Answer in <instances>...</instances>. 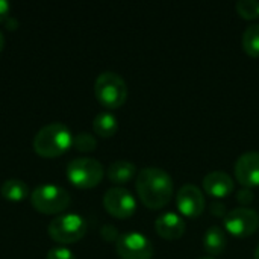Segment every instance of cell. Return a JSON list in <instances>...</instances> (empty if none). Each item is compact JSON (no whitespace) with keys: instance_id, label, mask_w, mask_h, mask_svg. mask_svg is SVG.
Returning a JSON list of instances; mask_svg holds the SVG:
<instances>
[{"instance_id":"1","label":"cell","mask_w":259,"mask_h":259,"mask_svg":"<svg viewBox=\"0 0 259 259\" xmlns=\"http://www.w3.org/2000/svg\"><path fill=\"white\" fill-rule=\"evenodd\" d=\"M135 188L140 200L149 209H161L167 206L173 197V179L165 170L158 167L140 170Z\"/></svg>"},{"instance_id":"2","label":"cell","mask_w":259,"mask_h":259,"mask_svg":"<svg viewBox=\"0 0 259 259\" xmlns=\"http://www.w3.org/2000/svg\"><path fill=\"white\" fill-rule=\"evenodd\" d=\"M71 131L59 121L42 126L33 137V150L41 158H58L73 146Z\"/></svg>"},{"instance_id":"3","label":"cell","mask_w":259,"mask_h":259,"mask_svg":"<svg viewBox=\"0 0 259 259\" xmlns=\"http://www.w3.org/2000/svg\"><path fill=\"white\" fill-rule=\"evenodd\" d=\"M94 94L102 106L117 109L124 105L127 99V85L118 73L103 71L94 82Z\"/></svg>"},{"instance_id":"4","label":"cell","mask_w":259,"mask_h":259,"mask_svg":"<svg viewBox=\"0 0 259 259\" xmlns=\"http://www.w3.org/2000/svg\"><path fill=\"white\" fill-rule=\"evenodd\" d=\"M70 193L58 185L44 184L30 193V205L41 214H59L70 205Z\"/></svg>"},{"instance_id":"5","label":"cell","mask_w":259,"mask_h":259,"mask_svg":"<svg viewBox=\"0 0 259 259\" xmlns=\"http://www.w3.org/2000/svg\"><path fill=\"white\" fill-rule=\"evenodd\" d=\"M105 176L103 165L94 158H74L67 165V178L77 188H94Z\"/></svg>"},{"instance_id":"6","label":"cell","mask_w":259,"mask_h":259,"mask_svg":"<svg viewBox=\"0 0 259 259\" xmlns=\"http://www.w3.org/2000/svg\"><path fill=\"white\" fill-rule=\"evenodd\" d=\"M47 232L58 244H73L85 237L87 222L79 214H62L49 223Z\"/></svg>"},{"instance_id":"7","label":"cell","mask_w":259,"mask_h":259,"mask_svg":"<svg viewBox=\"0 0 259 259\" xmlns=\"http://www.w3.org/2000/svg\"><path fill=\"white\" fill-rule=\"evenodd\" d=\"M225 231L237 238H247L259 229V214L250 208H235L223 219Z\"/></svg>"},{"instance_id":"8","label":"cell","mask_w":259,"mask_h":259,"mask_svg":"<svg viewBox=\"0 0 259 259\" xmlns=\"http://www.w3.org/2000/svg\"><path fill=\"white\" fill-rule=\"evenodd\" d=\"M115 250L120 259H152L153 244L140 232L121 234L115 243Z\"/></svg>"},{"instance_id":"9","label":"cell","mask_w":259,"mask_h":259,"mask_svg":"<svg viewBox=\"0 0 259 259\" xmlns=\"http://www.w3.org/2000/svg\"><path fill=\"white\" fill-rule=\"evenodd\" d=\"M103 206L112 217L124 220L135 214L137 200L129 190H126L123 187H114L105 193Z\"/></svg>"},{"instance_id":"10","label":"cell","mask_w":259,"mask_h":259,"mask_svg":"<svg viewBox=\"0 0 259 259\" xmlns=\"http://www.w3.org/2000/svg\"><path fill=\"white\" fill-rule=\"evenodd\" d=\"M178 211L187 219H197L203 214L206 200L199 187L193 184H185L179 188L176 194Z\"/></svg>"},{"instance_id":"11","label":"cell","mask_w":259,"mask_h":259,"mask_svg":"<svg viewBox=\"0 0 259 259\" xmlns=\"http://www.w3.org/2000/svg\"><path fill=\"white\" fill-rule=\"evenodd\" d=\"M235 179L244 188L259 187V152L243 153L234 165Z\"/></svg>"},{"instance_id":"12","label":"cell","mask_w":259,"mask_h":259,"mask_svg":"<svg viewBox=\"0 0 259 259\" xmlns=\"http://www.w3.org/2000/svg\"><path fill=\"white\" fill-rule=\"evenodd\" d=\"M155 229L156 234L167 240V241H175L182 238V235L185 234V220L176 214V212H165L162 215H159L155 222Z\"/></svg>"},{"instance_id":"13","label":"cell","mask_w":259,"mask_h":259,"mask_svg":"<svg viewBox=\"0 0 259 259\" xmlns=\"http://www.w3.org/2000/svg\"><path fill=\"white\" fill-rule=\"evenodd\" d=\"M202 185H203V190L206 191V194H209L211 197H215V199H225V197L231 196L235 188L234 179L228 173L220 171V170L208 173L203 178Z\"/></svg>"},{"instance_id":"14","label":"cell","mask_w":259,"mask_h":259,"mask_svg":"<svg viewBox=\"0 0 259 259\" xmlns=\"http://www.w3.org/2000/svg\"><path fill=\"white\" fill-rule=\"evenodd\" d=\"M137 175V167L131 161L118 159L112 162L108 168V179L115 185H124L132 181Z\"/></svg>"},{"instance_id":"15","label":"cell","mask_w":259,"mask_h":259,"mask_svg":"<svg viewBox=\"0 0 259 259\" xmlns=\"http://www.w3.org/2000/svg\"><path fill=\"white\" fill-rule=\"evenodd\" d=\"M226 234L220 226H211L203 237V247L208 255H220L226 249Z\"/></svg>"},{"instance_id":"16","label":"cell","mask_w":259,"mask_h":259,"mask_svg":"<svg viewBox=\"0 0 259 259\" xmlns=\"http://www.w3.org/2000/svg\"><path fill=\"white\" fill-rule=\"evenodd\" d=\"M118 129V121L117 117L111 112H100L96 115L93 121V131L96 135L102 138H109L114 137Z\"/></svg>"},{"instance_id":"17","label":"cell","mask_w":259,"mask_h":259,"mask_svg":"<svg viewBox=\"0 0 259 259\" xmlns=\"http://www.w3.org/2000/svg\"><path fill=\"white\" fill-rule=\"evenodd\" d=\"M0 194L6 200H11V202H21L27 196H30L29 187L20 179H8V181H5L2 184V187H0Z\"/></svg>"},{"instance_id":"18","label":"cell","mask_w":259,"mask_h":259,"mask_svg":"<svg viewBox=\"0 0 259 259\" xmlns=\"http://www.w3.org/2000/svg\"><path fill=\"white\" fill-rule=\"evenodd\" d=\"M243 50L252 56L259 58V24H250L243 33Z\"/></svg>"},{"instance_id":"19","label":"cell","mask_w":259,"mask_h":259,"mask_svg":"<svg viewBox=\"0 0 259 259\" xmlns=\"http://www.w3.org/2000/svg\"><path fill=\"white\" fill-rule=\"evenodd\" d=\"M235 11L240 17L246 20H255L259 17V2L256 0H238L235 3Z\"/></svg>"},{"instance_id":"20","label":"cell","mask_w":259,"mask_h":259,"mask_svg":"<svg viewBox=\"0 0 259 259\" xmlns=\"http://www.w3.org/2000/svg\"><path fill=\"white\" fill-rule=\"evenodd\" d=\"M73 146H74L76 150L88 153V152L96 150L97 141H96V137L93 134H90V132H80V134H77L73 138Z\"/></svg>"},{"instance_id":"21","label":"cell","mask_w":259,"mask_h":259,"mask_svg":"<svg viewBox=\"0 0 259 259\" xmlns=\"http://www.w3.org/2000/svg\"><path fill=\"white\" fill-rule=\"evenodd\" d=\"M46 259H76V256L70 249L64 247V246H56L47 252V258Z\"/></svg>"},{"instance_id":"22","label":"cell","mask_w":259,"mask_h":259,"mask_svg":"<svg viewBox=\"0 0 259 259\" xmlns=\"http://www.w3.org/2000/svg\"><path fill=\"white\" fill-rule=\"evenodd\" d=\"M100 235H102V238H103L105 241H108V243H117V240L120 238V234H118L117 228L112 226V225H105V226H102Z\"/></svg>"},{"instance_id":"23","label":"cell","mask_w":259,"mask_h":259,"mask_svg":"<svg viewBox=\"0 0 259 259\" xmlns=\"http://www.w3.org/2000/svg\"><path fill=\"white\" fill-rule=\"evenodd\" d=\"M253 199H255V196H253V191L250 188H243L237 193V202L243 208H247L253 202Z\"/></svg>"},{"instance_id":"24","label":"cell","mask_w":259,"mask_h":259,"mask_svg":"<svg viewBox=\"0 0 259 259\" xmlns=\"http://www.w3.org/2000/svg\"><path fill=\"white\" fill-rule=\"evenodd\" d=\"M211 214L214 217H219V219H225L226 217V205L225 203H220V202H214L211 203V208H209Z\"/></svg>"},{"instance_id":"25","label":"cell","mask_w":259,"mask_h":259,"mask_svg":"<svg viewBox=\"0 0 259 259\" xmlns=\"http://www.w3.org/2000/svg\"><path fill=\"white\" fill-rule=\"evenodd\" d=\"M9 11H11L9 2L0 0V23H2V21H6V18H8V15H9Z\"/></svg>"},{"instance_id":"26","label":"cell","mask_w":259,"mask_h":259,"mask_svg":"<svg viewBox=\"0 0 259 259\" xmlns=\"http://www.w3.org/2000/svg\"><path fill=\"white\" fill-rule=\"evenodd\" d=\"M5 23H6V27H8V29H12V30H14V29L18 27V21H17L15 18H12V17H11V18L8 17Z\"/></svg>"},{"instance_id":"27","label":"cell","mask_w":259,"mask_h":259,"mask_svg":"<svg viewBox=\"0 0 259 259\" xmlns=\"http://www.w3.org/2000/svg\"><path fill=\"white\" fill-rule=\"evenodd\" d=\"M3 47H5V36H3V33L0 30V52L3 50Z\"/></svg>"},{"instance_id":"28","label":"cell","mask_w":259,"mask_h":259,"mask_svg":"<svg viewBox=\"0 0 259 259\" xmlns=\"http://www.w3.org/2000/svg\"><path fill=\"white\" fill-rule=\"evenodd\" d=\"M255 259H259V246L256 247V250H255Z\"/></svg>"},{"instance_id":"29","label":"cell","mask_w":259,"mask_h":259,"mask_svg":"<svg viewBox=\"0 0 259 259\" xmlns=\"http://www.w3.org/2000/svg\"><path fill=\"white\" fill-rule=\"evenodd\" d=\"M199 259H215V258H212V256H202V258H199Z\"/></svg>"}]
</instances>
